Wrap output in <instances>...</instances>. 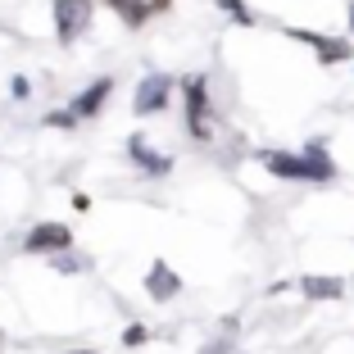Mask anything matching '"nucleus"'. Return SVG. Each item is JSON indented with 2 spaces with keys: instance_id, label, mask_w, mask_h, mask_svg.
Wrapping results in <instances>:
<instances>
[{
  "instance_id": "nucleus-19",
  "label": "nucleus",
  "mask_w": 354,
  "mask_h": 354,
  "mask_svg": "<svg viewBox=\"0 0 354 354\" xmlns=\"http://www.w3.org/2000/svg\"><path fill=\"white\" fill-rule=\"evenodd\" d=\"M0 350H5V332H0Z\"/></svg>"
},
{
  "instance_id": "nucleus-5",
  "label": "nucleus",
  "mask_w": 354,
  "mask_h": 354,
  "mask_svg": "<svg viewBox=\"0 0 354 354\" xmlns=\"http://www.w3.org/2000/svg\"><path fill=\"white\" fill-rule=\"evenodd\" d=\"M286 37L313 46V55H318L323 64H350V59H354V46L345 41V37H323V32H304V28H291Z\"/></svg>"
},
{
  "instance_id": "nucleus-3",
  "label": "nucleus",
  "mask_w": 354,
  "mask_h": 354,
  "mask_svg": "<svg viewBox=\"0 0 354 354\" xmlns=\"http://www.w3.org/2000/svg\"><path fill=\"white\" fill-rule=\"evenodd\" d=\"M50 14H55V37H59V46H73L77 37L91 28V0H55Z\"/></svg>"
},
{
  "instance_id": "nucleus-15",
  "label": "nucleus",
  "mask_w": 354,
  "mask_h": 354,
  "mask_svg": "<svg viewBox=\"0 0 354 354\" xmlns=\"http://www.w3.org/2000/svg\"><path fill=\"white\" fill-rule=\"evenodd\" d=\"M46 123L50 127H77V118L68 114V109H55V114H46Z\"/></svg>"
},
{
  "instance_id": "nucleus-10",
  "label": "nucleus",
  "mask_w": 354,
  "mask_h": 354,
  "mask_svg": "<svg viewBox=\"0 0 354 354\" xmlns=\"http://www.w3.org/2000/svg\"><path fill=\"white\" fill-rule=\"evenodd\" d=\"M109 91H114V77H95V82L68 104V114H73V118H95L104 109V100H109Z\"/></svg>"
},
{
  "instance_id": "nucleus-14",
  "label": "nucleus",
  "mask_w": 354,
  "mask_h": 354,
  "mask_svg": "<svg viewBox=\"0 0 354 354\" xmlns=\"http://www.w3.org/2000/svg\"><path fill=\"white\" fill-rule=\"evenodd\" d=\"M55 268H59V272H86L91 263H86V254H82V259H77V254H59V259H55Z\"/></svg>"
},
{
  "instance_id": "nucleus-8",
  "label": "nucleus",
  "mask_w": 354,
  "mask_h": 354,
  "mask_svg": "<svg viewBox=\"0 0 354 354\" xmlns=\"http://www.w3.org/2000/svg\"><path fill=\"white\" fill-rule=\"evenodd\" d=\"M127 155H132V164L141 168V173H155V177H164L168 168H173V159H168V155H159V150L150 146V141H146L141 132H136V136H127Z\"/></svg>"
},
{
  "instance_id": "nucleus-2",
  "label": "nucleus",
  "mask_w": 354,
  "mask_h": 354,
  "mask_svg": "<svg viewBox=\"0 0 354 354\" xmlns=\"http://www.w3.org/2000/svg\"><path fill=\"white\" fill-rule=\"evenodd\" d=\"M182 91H187V132H191V141H209V136H214V109H209L205 77H182Z\"/></svg>"
},
{
  "instance_id": "nucleus-12",
  "label": "nucleus",
  "mask_w": 354,
  "mask_h": 354,
  "mask_svg": "<svg viewBox=\"0 0 354 354\" xmlns=\"http://www.w3.org/2000/svg\"><path fill=\"white\" fill-rule=\"evenodd\" d=\"M218 10L227 14L232 23H241V28H254V23H259V19H254V10L245 5V0H218Z\"/></svg>"
},
{
  "instance_id": "nucleus-6",
  "label": "nucleus",
  "mask_w": 354,
  "mask_h": 354,
  "mask_svg": "<svg viewBox=\"0 0 354 354\" xmlns=\"http://www.w3.org/2000/svg\"><path fill=\"white\" fill-rule=\"evenodd\" d=\"M168 95H173V77H168V73H146L141 82H136L132 109H136L141 118H146V114H159V109L168 104Z\"/></svg>"
},
{
  "instance_id": "nucleus-17",
  "label": "nucleus",
  "mask_w": 354,
  "mask_h": 354,
  "mask_svg": "<svg viewBox=\"0 0 354 354\" xmlns=\"http://www.w3.org/2000/svg\"><path fill=\"white\" fill-rule=\"evenodd\" d=\"M64 354H95V350H64Z\"/></svg>"
},
{
  "instance_id": "nucleus-13",
  "label": "nucleus",
  "mask_w": 354,
  "mask_h": 354,
  "mask_svg": "<svg viewBox=\"0 0 354 354\" xmlns=\"http://www.w3.org/2000/svg\"><path fill=\"white\" fill-rule=\"evenodd\" d=\"M146 341H150L146 323H127V332H123V345H127V350H136V345H146Z\"/></svg>"
},
{
  "instance_id": "nucleus-16",
  "label": "nucleus",
  "mask_w": 354,
  "mask_h": 354,
  "mask_svg": "<svg viewBox=\"0 0 354 354\" xmlns=\"http://www.w3.org/2000/svg\"><path fill=\"white\" fill-rule=\"evenodd\" d=\"M28 91H32L28 77H14V95H19V100H28Z\"/></svg>"
},
{
  "instance_id": "nucleus-18",
  "label": "nucleus",
  "mask_w": 354,
  "mask_h": 354,
  "mask_svg": "<svg viewBox=\"0 0 354 354\" xmlns=\"http://www.w3.org/2000/svg\"><path fill=\"white\" fill-rule=\"evenodd\" d=\"M350 32H354V0H350Z\"/></svg>"
},
{
  "instance_id": "nucleus-7",
  "label": "nucleus",
  "mask_w": 354,
  "mask_h": 354,
  "mask_svg": "<svg viewBox=\"0 0 354 354\" xmlns=\"http://www.w3.org/2000/svg\"><path fill=\"white\" fill-rule=\"evenodd\" d=\"M104 5H109V10H114L132 32L146 28L150 19H159L164 10H173V0H104Z\"/></svg>"
},
{
  "instance_id": "nucleus-11",
  "label": "nucleus",
  "mask_w": 354,
  "mask_h": 354,
  "mask_svg": "<svg viewBox=\"0 0 354 354\" xmlns=\"http://www.w3.org/2000/svg\"><path fill=\"white\" fill-rule=\"evenodd\" d=\"M300 295L304 300H341L345 295V281L341 277H300Z\"/></svg>"
},
{
  "instance_id": "nucleus-1",
  "label": "nucleus",
  "mask_w": 354,
  "mask_h": 354,
  "mask_svg": "<svg viewBox=\"0 0 354 354\" xmlns=\"http://www.w3.org/2000/svg\"><path fill=\"white\" fill-rule=\"evenodd\" d=\"M259 164L272 177H281V182H332L336 177V159L327 155L323 141L304 146L300 155H291V150H259Z\"/></svg>"
},
{
  "instance_id": "nucleus-9",
  "label": "nucleus",
  "mask_w": 354,
  "mask_h": 354,
  "mask_svg": "<svg viewBox=\"0 0 354 354\" xmlns=\"http://www.w3.org/2000/svg\"><path fill=\"white\" fill-rule=\"evenodd\" d=\"M177 291H182V277L173 272V263H164V259H155V268L146 272V295L150 300H177Z\"/></svg>"
},
{
  "instance_id": "nucleus-4",
  "label": "nucleus",
  "mask_w": 354,
  "mask_h": 354,
  "mask_svg": "<svg viewBox=\"0 0 354 354\" xmlns=\"http://www.w3.org/2000/svg\"><path fill=\"white\" fill-rule=\"evenodd\" d=\"M68 245H73V232L64 223H37L28 232V241H23L28 254H68Z\"/></svg>"
}]
</instances>
